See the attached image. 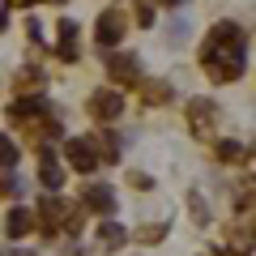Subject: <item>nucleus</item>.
Here are the masks:
<instances>
[{"mask_svg":"<svg viewBox=\"0 0 256 256\" xmlns=\"http://www.w3.org/2000/svg\"><path fill=\"white\" fill-rule=\"evenodd\" d=\"M205 73L214 82H235L244 73V34H239L235 22H218L205 38Z\"/></svg>","mask_w":256,"mask_h":256,"instance_id":"nucleus-1","label":"nucleus"},{"mask_svg":"<svg viewBox=\"0 0 256 256\" xmlns=\"http://www.w3.org/2000/svg\"><path fill=\"white\" fill-rule=\"evenodd\" d=\"M214 120H218V107H214L210 98L188 102V124H192V132H196V137H210V132H214Z\"/></svg>","mask_w":256,"mask_h":256,"instance_id":"nucleus-2","label":"nucleus"},{"mask_svg":"<svg viewBox=\"0 0 256 256\" xmlns=\"http://www.w3.org/2000/svg\"><path fill=\"white\" fill-rule=\"evenodd\" d=\"M94 38H98V47H116L120 38H124V18H120L116 9H107L98 18V26H94Z\"/></svg>","mask_w":256,"mask_h":256,"instance_id":"nucleus-3","label":"nucleus"},{"mask_svg":"<svg viewBox=\"0 0 256 256\" xmlns=\"http://www.w3.org/2000/svg\"><path fill=\"white\" fill-rule=\"evenodd\" d=\"M64 154H68V162H73L77 171H94V166H98V154H94V141H86V137H73L68 146H64Z\"/></svg>","mask_w":256,"mask_h":256,"instance_id":"nucleus-4","label":"nucleus"},{"mask_svg":"<svg viewBox=\"0 0 256 256\" xmlns=\"http://www.w3.org/2000/svg\"><path fill=\"white\" fill-rule=\"evenodd\" d=\"M30 230H34V214H30L26 205H13L9 218H4V235L9 239H26Z\"/></svg>","mask_w":256,"mask_h":256,"instance_id":"nucleus-5","label":"nucleus"},{"mask_svg":"<svg viewBox=\"0 0 256 256\" xmlns=\"http://www.w3.org/2000/svg\"><path fill=\"white\" fill-rule=\"evenodd\" d=\"M90 111H94L98 120H116L120 111H124V98H120L116 90H98V94L90 98Z\"/></svg>","mask_w":256,"mask_h":256,"instance_id":"nucleus-6","label":"nucleus"},{"mask_svg":"<svg viewBox=\"0 0 256 256\" xmlns=\"http://www.w3.org/2000/svg\"><path fill=\"white\" fill-rule=\"evenodd\" d=\"M107 73H111V82H137V77H141V64H137V56H111V60H107Z\"/></svg>","mask_w":256,"mask_h":256,"instance_id":"nucleus-7","label":"nucleus"},{"mask_svg":"<svg viewBox=\"0 0 256 256\" xmlns=\"http://www.w3.org/2000/svg\"><path fill=\"white\" fill-rule=\"evenodd\" d=\"M86 205H90L94 214H116V192H111L107 184H90V188H86Z\"/></svg>","mask_w":256,"mask_h":256,"instance_id":"nucleus-8","label":"nucleus"},{"mask_svg":"<svg viewBox=\"0 0 256 256\" xmlns=\"http://www.w3.org/2000/svg\"><path fill=\"white\" fill-rule=\"evenodd\" d=\"M124 244H128V230L120 226V222H102L98 226V248L102 252H120Z\"/></svg>","mask_w":256,"mask_h":256,"instance_id":"nucleus-9","label":"nucleus"},{"mask_svg":"<svg viewBox=\"0 0 256 256\" xmlns=\"http://www.w3.org/2000/svg\"><path fill=\"white\" fill-rule=\"evenodd\" d=\"M38 214H43L47 230H60L64 222H68V210H64V201H56V196H43V201H38Z\"/></svg>","mask_w":256,"mask_h":256,"instance_id":"nucleus-10","label":"nucleus"},{"mask_svg":"<svg viewBox=\"0 0 256 256\" xmlns=\"http://www.w3.org/2000/svg\"><path fill=\"white\" fill-rule=\"evenodd\" d=\"M38 180H43V188H60V184H64V171L56 166L52 150H43V166H38Z\"/></svg>","mask_w":256,"mask_h":256,"instance_id":"nucleus-11","label":"nucleus"},{"mask_svg":"<svg viewBox=\"0 0 256 256\" xmlns=\"http://www.w3.org/2000/svg\"><path fill=\"white\" fill-rule=\"evenodd\" d=\"M141 98L158 107V102H166V98H171V86H166V82H146V86H141Z\"/></svg>","mask_w":256,"mask_h":256,"instance_id":"nucleus-12","label":"nucleus"},{"mask_svg":"<svg viewBox=\"0 0 256 256\" xmlns=\"http://www.w3.org/2000/svg\"><path fill=\"white\" fill-rule=\"evenodd\" d=\"M218 158L222 162H239V158H248V150L239 141H218Z\"/></svg>","mask_w":256,"mask_h":256,"instance_id":"nucleus-13","label":"nucleus"},{"mask_svg":"<svg viewBox=\"0 0 256 256\" xmlns=\"http://www.w3.org/2000/svg\"><path fill=\"white\" fill-rule=\"evenodd\" d=\"M137 239H141V244H162V239H166V226H162V222H150V226L137 230Z\"/></svg>","mask_w":256,"mask_h":256,"instance_id":"nucleus-14","label":"nucleus"},{"mask_svg":"<svg viewBox=\"0 0 256 256\" xmlns=\"http://www.w3.org/2000/svg\"><path fill=\"white\" fill-rule=\"evenodd\" d=\"M0 166H4V171H13V166H18V146H13L9 137H0Z\"/></svg>","mask_w":256,"mask_h":256,"instance_id":"nucleus-15","label":"nucleus"},{"mask_svg":"<svg viewBox=\"0 0 256 256\" xmlns=\"http://www.w3.org/2000/svg\"><path fill=\"white\" fill-rule=\"evenodd\" d=\"M184 38H188V22H184V18H175L171 26H166V43H175V47H180Z\"/></svg>","mask_w":256,"mask_h":256,"instance_id":"nucleus-16","label":"nucleus"},{"mask_svg":"<svg viewBox=\"0 0 256 256\" xmlns=\"http://www.w3.org/2000/svg\"><path fill=\"white\" fill-rule=\"evenodd\" d=\"M128 184H132V188H154V180H150L146 171H128Z\"/></svg>","mask_w":256,"mask_h":256,"instance_id":"nucleus-17","label":"nucleus"},{"mask_svg":"<svg viewBox=\"0 0 256 256\" xmlns=\"http://www.w3.org/2000/svg\"><path fill=\"white\" fill-rule=\"evenodd\" d=\"M38 82H43V73H38V68H26V73L18 77V86H22V90H26V86H38Z\"/></svg>","mask_w":256,"mask_h":256,"instance_id":"nucleus-18","label":"nucleus"},{"mask_svg":"<svg viewBox=\"0 0 256 256\" xmlns=\"http://www.w3.org/2000/svg\"><path fill=\"white\" fill-rule=\"evenodd\" d=\"M137 22H141V26H150V22H154V9H150V4H137Z\"/></svg>","mask_w":256,"mask_h":256,"instance_id":"nucleus-19","label":"nucleus"},{"mask_svg":"<svg viewBox=\"0 0 256 256\" xmlns=\"http://www.w3.org/2000/svg\"><path fill=\"white\" fill-rule=\"evenodd\" d=\"M154 4H184V0H154Z\"/></svg>","mask_w":256,"mask_h":256,"instance_id":"nucleus-20","label":"nucleus"},{"mask_svg":"<svg viewBox=\"0 0 256 256\" xmlns=\"http://www.w3.org/2000/svg\"><path fill=\"white\" fill-rule=\"evenodd\" d=\"M4 26H9V18H4V13H0V30H4Z\"/></svg>","mask_w":256,"mask_h":256,"instance_id":"nucleus-21","label":"nucleus"},{"mask_svg":"<svg viewBox=\"0 0 256 256\" xmlns=\"http://www.w3.org/2000/svg\"><path fill=\"white\" fill-rule=\"evenodd\" d=\"M9 4H34V0H9Z\"/></svg>","mask_w":256,"mask_h":256,"instance_id":"nucleus-22","label":"nucleus"}]
</instances>
